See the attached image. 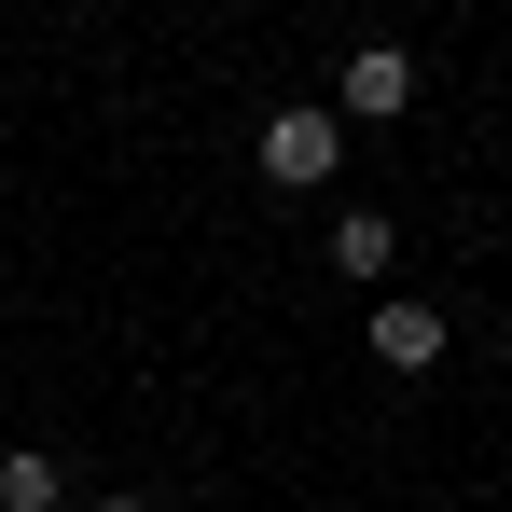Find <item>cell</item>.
Segmentation results:
<instances>
[{"mask_svg":"<svg viewBox=\"0 0 512 512\" xmlns=\"http://www.w3.org/2000/svg\"><path fill=\"white\" fill-rule=\"evenodd\" d=\"M250 167L277 180V194H319V180L346 167V125H333V111H263V125H250Z\"/></svg>","mask_w":512,"mask_h":512,"instance_id":"1","label":"cell"},{"mask_svg":"<svg viewBox=\"0 0 512 512\" xmlns=\"http://www.w3.org/2000/svg\"><path fill=\"white\" fill-rule=\"evenodd\" d=\"M346 111H360V125L416 111V56H402V42H360V56H346V97H333V125H346Z\"/></svg>","mask_w":512,"mask_h":512,"instance_id":"2","label":"cell"},{"mask_svg":"<svg viewBox=\"0 0 512 512\" xmlns=\"http://www.w3.org/2000/svg\"><path fill=\"white\" fill-rule=\"evenodd\" d=\"M443 333H457V319H443V305H416V291H402V305H374V319H360V346H374V360H388V374H429V360H443Z\"/></svg>","mask_w":512,"mask_h":512,"instance_id":"3","label":"cell"},{"mask_svg":"<svg viewBox=\"0 0 512 512\" xmlns=\"http://www.w3.org/2000/svg\"><path fill=\"white\" fill-rule=\"evenodd\" d=\"M319 250H333V277H360V291H374V277L402 263V222H388V208H346V222L319 236Z\"/></svg>","mask_w":512,"mask_h":512,"instance_id":"4","label":"cell"},{"mask_svg":"<svg viewBox=\"0 0 512 512\" xmlns=\"http://www.w3.org/2000/svg\"><path fill=\"white\" fill-rule=\"evenodd\" d=\"M0 512H70V471H56V443H0Z\"/></svg>","mask_w":512,"mask_h":512,"instance_id":"5","label":"cell"},{"mask_svg":"<svg viewBox=\"0 0 512 512\" xmlns=\"http://www.w3.org/2000/svg\"><path fill=\"white\" fill-rule=\"evenodd\" d=\"M84 512H153V499H84Z\"/></svg>","mask_w":512,"mask_h":512,"instance_id":"6","label":"cell"}]
</instances>
